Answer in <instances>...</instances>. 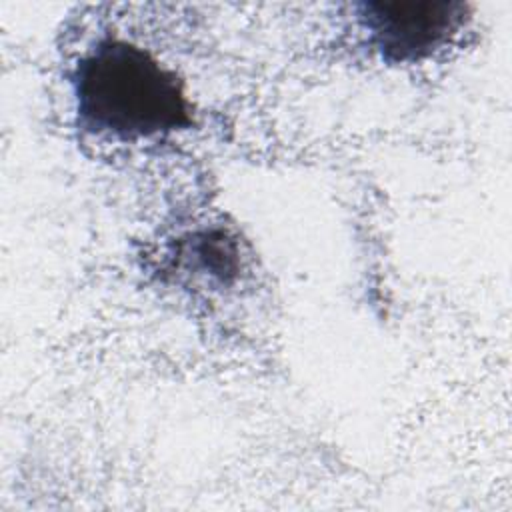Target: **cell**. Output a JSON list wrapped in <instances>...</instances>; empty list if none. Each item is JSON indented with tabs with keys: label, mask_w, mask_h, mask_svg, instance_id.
Wrapping results in <instances>:
<instances>
[{
	"label": "cell",
	"mask_w": 512,
	"mask_h": 512,
	"mask_svg": "<svg viewBox=\"0 0 512 512\" xmlns=\"http://www.w3.org/2000/svg\"><path fill=\"white\" fill-rule=\"evenodd\" d=\"M72 94L84 130L124 142L166 136L192 124L180 78L146 48L106 36L72 70Z\"/></svg>",
	"instance_id": "obj_1"
},
{
	"label": "cell",
	"mask_w": 512,
	"mask_h": 512,
	"mask_svg": "<svg viewBox=\"0 0 512 512\" xmlns=\"http://www.w3.org/2000/svg\"><path fill=\"white\" fill-rule=\"evenodd\" d=\"M356 18L386 62H418L444 48L464 26L466 6L448 0L362 2Z\"/></svg>",
	"instance_id": "obj_2"
}]
</instances>
